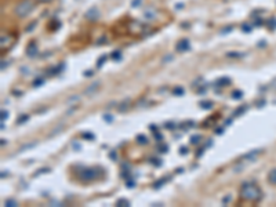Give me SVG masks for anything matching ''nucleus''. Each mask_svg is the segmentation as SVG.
Wrapping results in <instances>:
<instances>
[{
	"mask_svg": "<svg viewBox=\"0 0 276 207\" xmlns=\"http://www.w3.org/2000/svg\"><path fill=\"white\" fill-rule=\"evenodd\" d=\"M239 193L240 197L243 200H247V202L257 203L262 199V191L254 182H243L242 186H240Z\"/></svg>",
	"mask_w": 276,
	"mask_h": 207,
	"instance_id": "f257e3e1",
	"label": "nucleus"
},
{
	"mask_svg": "<svg viewBox=\"0 0 276 207\" xmlns=\"http://www.w3.org/2000/svg\"><path fill=\"white\" fill-rule=\"evenodd\" d=\"M35 8V4L32 0H22L21 3H18L15 7V14L19 17V18H23V17L29 15L32 13V10Z\"/></svg>",
	"mask_w": 276,
	"mask_h": 207,
	"instance_id": "f03ea898",
	"label": "nucleus"
},
{
	"mask_svg": "<svg viewBox=\"0 0 276 207\" xmlns=\"http://www.w3.org/2000/svg\"><path fill=\"white\" fill-rule=\"evenodd\" d=\"M129 32L131 35H135V36H142V35H145L148 32V28L139 21L133 19L129 22Z\"/></svg>",
	"mask_w": 276,
	"mask_h": 207,
	"instance_id": "7ed1b4c3",
	"label": "nucleus"
},
{
	"mask_svg": "<svg viewBox=\"0 0 276 207\" xmlns=\"http://www.w3.org/2000/svg\"><path fill=\"white\" fill-rule=\"evenodd\" d=\"M79 177L83 181H93V180L98 178L100 174L97 173V168H84V170L80 171Z\"/></svg>",
	"mask_w": 276,
	"mask_h": 207,
	"instance_id": "20e7f679",
	"label": "nucleus"
},
{
	"mask_svg": "<svg viewBox=\"0 0 276 207\" xmlns=\"http://www.w3.org/2000/svg\"><path fill=\"white\" fill-rule=\"evenodd\" d=\"M14 44V37L10 35H2V40H0V47L2 50H8Z\"/></svg>",
	"mask_w": 276,
	"mask_h": 207,
	"instance_id": "39448f33",
	"label": "nucleus"
},
{
	"mask_svg": "<svg viewBox=\"0 0 276 207\" xmlns=\"http://www.w3.org/2000/svg\"><path fill=\"white\" fill-rule=\"evenodd\" d=\"M98 17H100V11H98V8H97V7H91L90 10L86 13V18L90 19V21H97V19H98Z\"/></svg>",
	"mask_w": 276,
	"mask_h": 207,
	"instance_id": "423d86ee",
	"label": "nucleus"
},
{
	"mask_svg": "<svg viewBox=\"0 0 276 207\" xmlns=\"http://www.w3.org/2000/svg\"><path fill=\"white\" fill-rule=\"evenodd\" d=\"M189 47H191V44H189V40L188 39H182V40H180L177 43L176 49H177V51L182 53V51H188Z\"/></svg>",
	"mask_w": 276,
	"mask_h": 207,
	"instance_id": "0eeeda50",
	"label": "nucleus"
},
{
	"mask_svg": "<svg viewBox=\"0 0 276 207\" xmlns=\"http://www.w3.org/2000/svg\"><path fill=\"white\" fill-rule=\"evenodd\" d=\"M98 87H100V83H94V84H91L90 87H87V88H86L84 94H87V95H91V94H93V93H96V91L98 90Z\"/></svg>",
	"mask_w": 276,
	"mask_h": 207,
	"instance_id": "6e6552de",
	"label": "nucleus"
},
{
	"mask_svg": "<svg viewBox=\"0 0 276 207\" xmlns=\"http://www.w3.org/2000/svg\"><path fill=\"white\" fill-rule=\"evenodd\" d=\"M26 51H28V55H31V57H35V55H36V51H37L36 44H35V43H31V44L28 46V49H26Z\"/></svg>",
	"mask_w": 276,
	"mask_h": 207,
	"instance_id": "1a4fd4ad",
	"label": "nucleus"
},
{
	"mask_svg": "<svg viewBox=\"0 0 276 207\" xmlns=\"http://www.w3.org/2000/svg\"><path fill=\"white\" fill-rule=\"evenodd\" d=\"M268 181L271 182V184L276 185V168H274V170L269 171V174H268Z\"/></svg>",
	"mask_w": 276,
	"mask_h": 207,
	"instance_id": "9d476101",
	"label": "nucleus"
},
{
	"mask_svg": "<svg viewBox=\"0 0 276 207\" xmlns=\"http://www.w3.org/2000/svg\"><path fill=\"white\" fill-rule=\"evenodd\" d=\"M116 206L119 207H126V206H130V202L127 199H119L116 202Z\"/></svg>",
	"mask_w": 276,
	"mask_h": 207,
	"instance_id": "9b49d317",
	"label": "nucleus"
},
{
	"mask_svg": "<svg viewBox=\"0 0 276 207\" xmlns=\"http://www.w3.org/2000/svg\"><path fill=\"white\" fill-rule=\"evenodd\" d=\"M229 82L231 80L228 78H221V79H218V80H217V86H227Z\"/></svg>",
	"mask_w": 276,
	"mask_h": 207,
	"instance_id": "f8f14e48",
	"label": "nucleus"
},
{
	"mask_svg": "<svg viewBox=\"0 0 276 207\" xmlns=\"http://www.w3.org/2000/svg\"><path fill=\"white\" fill-rule=\"evenodd\" d=\"M200 106L204 108V109H210V108H213V102L211 101H203V102H200Z\"/></svg>",
	"mask_w": 276,
	"mask_h": 207,
	"instance_id": "ddd939ff",
	"label": "nucleus"
},
{
	"mask_svg": "<svg viewBox=\"0 0 276 207\" xmlns=\"http://www.w3.org/2000/svg\"><path fill=\"white\" fill-rule=\"evenodd\" d=\"M243 97V93L242 91H233L232 93V98L233 99H240Z\"/></svg>",
	"mask_w": 276,
	"mask_h": 207,
	"instance_id": "4468645a",
	"label": "nucleus"
},
{
	"mask_svg": "<svg viewBox=\"0 0 276 207\" xmlns=\"http://www.w3.org/2000/svg\"><path fill=\"white\" fill-rule=\"evenodd\" d=\"M28 119H29V116H28V115H21V116H19V119L17 120V124H22L23 122H26V120H28Z\"/></svg>",
	"mask_w": 276,
	"mask_h": 207,
	"instance_id": "2eb2a0df",
	"label": "nucleus"
},
{
	"mask_svg": "<svg viewBox=\"0 0 276 207\" xmlns=\"http://www.w3.org/2000/svg\"><path fill=\"white\" fill-rule=\"evenodd\" d=\"M4 206L14 207V206H17V202H15V200H13V199H7V200L4 202Z\"/></svg>",
	"mask_w": 276,
	"mask_h": 207,
	"instance_id": "dca6fc26",
	"label": "nucleus"
},
{
	"mask_svg": "<svg viewBox=\"0 0 276 207\" xmlns=\"http://www.w3.org/2000/svg\"><path fill=\"white\" fill-rule=\"evenodd\" d=\"M227 57H229V58H239V57H243V54H240V53H228Z\"/></svg>",
	"mask_w": 276,
	"mask_h": 207,
	"instance_id": "f3484780",
	"label": "nucleus"
},
{
	"mask_svg": "<svg viewBox=\"0 0 276 207\" xmlns=\"http://www.w3.org/2000/svg\"><path fill=\"white\" fill-rule=\"evenodd\" d=\"M137 141H138L139 144H142V145H145V144L148 142V141H146V137H145V135H138V137H137Z\"/></svg>",
	"mask_w": 276,
	"mask_h": 207,
	"instance_id": "a211bd4d",
	"label": "nucleus"
},
{
	"mask_svg": "<svg viewBox=\"0 0 276 207\" xmlns=\"http://www.w3.org/2000/svg\"><path fill=\"white\" fill-rule=\"evenodd\" d=\"M200 140H202L200 135H195V137H192V138H191V144H195V145H196V144L200 142Z\"/></svg>",
	"mask_w": 276,
	"mask_h": 207,
	"instance_id": "6ab92c4d",
	"label": "nucleus"
},
{
	"mask_svg": "<svg viewBox=\"0 0 276 207\" xmlns=\"http://www.w3.org/2000/svg\"><path fill=\"white\" fill-rule=\"evenodd\" d=\"M173 93L176 94V95H182V94H184V88L182 87H177V88H174V90H173Z\"/></svg>",
	"mask_w": 276,
	"mask_h": 207,
	"instance_id": "aec40b11",
	"label": "nucleus"
},
{
	"mask_svg": "<svg viewBox=\"0 0 276 207\" xmlns=\"http://www.w3.org/2000/svg\"><path fill=\"white\" fill-rule=\"evenodd\" d=\"M112 58H113V60H120V58H121L120 51H115V53H112Z\"/></svg>",
	"mask_w": 276,
	"mask_h": 207,
	"instance_id": "412c9836",
	"label": "nucleus"
},
{
	"mask_svg": "<svg viewBox=\"0 0 276 207\" xmlns=\"http://www.w3.org/2000/svg\"><path fill=\"white\" fill-rule=\"evenodd\" d=\"M104 61H106V55H102V57L100 58V60H98V64H97V66H98V68H101V66H102Z\"/></svg>",
	"mask_w": 276,
	"mask_h": 207,
	"instance_id": "4be33fe9",
	"label": "nucleus"
},
{
	"mask_svg": "<svg viewBox=\"0 0 276 207\" xmlns=\"http://www.w3.org/2000/svg\"><path fill=\"white\" fill-rule=\"evenodd\" d=\"M50 171H51V170L46 167V168H40V170H37L36 173H37V174H44V173H50Z\"/></svg>",
	"mask_w": 276,
	"mask_h": 207,
	"instance_id": "5701e85b",
	"label": "nucleus"
},
{
	"mask_svg": "<svg viewBox=\"0 0 276 207\" xmlns=\"http://www.w3.org/2000/svg\"><path fill=\"white\" fill-rule=\"evenodd\" d=\"M167 180H168V178H163L162 181H158V182H156V185H153V188H159V186H162V185H163V182L167 181Z\"/></svg>",
	"mask_w": 276,
	"mask_h": 207,
	"instance_id": "b1692460",
	"label": "nucleus"
},
{
	"mask_svg": "<svg viewBox=\"0 0 276 207\" xmlns=\"http://www.w3.org/2000/svg\"><path fill=\"white\" fill-rule=\"evenodd\" d=\"M41 83H43V79H37V80H35L33 86H35V87H37V86H41Z\"/></svg>",
	"mask_w": 276,
	"mask_h": 207,
	"instance_id": "393cba45",
	"label": "nucleus"
},
{
	"mask_svg": "<svg viewBox=\"0 0 276 207\" xmlns=\"http://www.w3.org/2000/svg\"><path fill=\"white\" fill-rule=\"evenodd\" d=\"M7 116H8V112L7 111H2V120L7 119Z\"/></svg>",
	"mask_w": 276,
	"mask_h": 207,
	"instance_id": "a878e982",
	"label": "nucleus"
},
{
	"mask_svg": "<svg viewBox=\"0 0 276 207\" xmlns=\"http://www.w3.org/2000/svg\"><path fill=\"white\" fill-rule=\"evenodd\" d=\"M244 111H246V105H243V108H240L239 111H236V112H235V115H240V113H243Z\"/></svg>",
	"mask_w": 276,
	"mask_h": 207,
	"instance_id": "bb28decb",
	"label": "nucleus"
},
{
	"mask_svg": "<svg viewBox=\"0 0 276 207\" xmlns=\"http://www.w3.org/2000/svg\"><path fill=\"white\" fill-rule=\"evenodd\" d=\"M269 26H271V28H275L276 26V19L275 18H272L271 21H269Z\"/></svg>",
	"mask_w": 276,
	"mask_h": 207,
	"instance_id": "cd10ccee",
	"label": "nucleus"
},
{
	"mask_svg": "<svg viewBox=\"0 0 276 207\" xmlns=\"http://www.w3.org/2000/svg\"><path fill=\"white\" fill-rule=\"evenodd\" d=\"M155 138H156L158 141H162V138H163V137H162V134H159L158 131H155Z\"/></svg>",
	"mask_w": 276,
	"mask_h": 207,
	"instance_id": "c85d7f7f",
	"label": "nucleus"
},
{
	"mask_svg": "<svg viewBox=\"0 0 276 207\" xmlns=\"http://www.w3.org/2000/svg\"><path fill=\"white\" fill-rule=\"evenodd\" d=\"M250 31H251V28L244 23V25H243V32H250Z\"/></svg>",
	"mask_w": 276,
	"mask_h": 207,
	"instance_id": "c756f323",
	"label": "nucleus"
},
{
	"mask_svg": "<svg viewBox=\"0 0 276 207\" xmlns=\"http://www.w3.org/2000/svg\"><path fill=\"white\" fill-rule=\"evenodd\" d=\"M159 149H162V150H160V152L166 153V152H167V145H162V148H159Z\"/></svg>",
	"mask_w": 276,
	"mask_h": 207,
	"instance_id": "7c9ffc66",
	"label": "nucleus"
},
{
	"mask_svg": "<svg viewBox=\"0 0 276 207\" xmlns=\"http://www.w3.org/2000/svg\"><path fill=\"white\" fill-rule=\"evenodd\" d=\"M104 119H105L106 122H112V116H111V115H106V116H104Z\"/></svg>",
	"mask_w": 276,
	"mask_h": 207,
	"instance_id": "2f4dec72",
	"label": "nucleus"
},
{
	"mask_svg": "<svg viewBox=\"0 0 276 207\" xmlns=\"http://www.w3.org/2000/svg\"><path fill=\"white\" fill-rule=\"evenodd\" d=\"M180 153H181V155H186V148H181Z\"/></svg>",
	"mask_w": 276,
	"mask_h": 207,
	"instance_id": "473e14b6",
	"label": "nucleus"
},
{
	"mask_svg": "<svg viewBox=\"0 0 276 207\" xmlns=\"http://www.w3.org/2000/svg\"><path fill=\"white\" fill-rule=\"evenodd\" d=\"M84 137H87V138H91V140H94V135H91V134H88V133H84Z\"/></svg>",
	"mask_w": 276,
	"mask_h": 207,
	"instance_id": "72a5a7b5",
	"label": "nucleus"
},
{
	"mask_svg": "<svg viewBox=\"0 0 276 207\" xmlns=\"http://www.w3.org/2000/svg\"><path fill=\"white\" fill-rule=\"evenodd\" d=\"M126 185L129 186V188H134V182H133V181H129V182H127Z\"/></svg>",
	"mask_w": 276,
	"mask_h": 207,
	"instance_id": "f704fd0d",
	"label": "nucleus"
},
{
	"mask_svg": "<svg viewBox=\"0 0 276 207\" xmlns=\"http://www.w3.org/2000/svg\"><path fill=\"white\" fill-rule=\"evenodd\" d=\"M137 4H141V0H134L133 2V6H137Z\"/></svg>",
	"mask_w": 276,
	"mask_h": 207,
	"instance_id": "c9c22d12",
	"label": "nucleus"
},
{
	"mask_svg": "<svg viewBox=\"0 0 276 207\" xmlns=\"http://www.w3.org/2000/svg\"><path fill=\"white\" fill-rule=\"evenodd\" d=\"M84 75L86 76H91V75H93V72H91V70H87V72H84Z\"/></svg>",
	"mask_w": 276,
	"mask_h": 207,
	"instance_id": "e433bc0d",
	"label": "nucleus"
},
{
	"mask_svg": "<svg viewBox=\"0 0 276 207\" xmlns=\"http://www.w3.org/2000/svg\"><path fill=\"white\" fill-rule=\"evenodd\" d=\"M36 2H39V3H49V2H51V0H36Z\"/></svg>",
	"mask_w": 276,
	"mask_h": 207,
	"instance_id": "4c0bfd02",
	"label": "nucleus"
},
{
	"mask_svg": "<svg viewBox=\"0 0 276 207\" xmlns=\"http://www.w3.org/2000/svg\"><path fill=\"white\" fill-rule=\"evenodd\" d=\"M229 200H231V197H224V200H222V202H224V203H228Z\"/></svg>",
	"mask_w": 276,
	"mask_h": 207,
	"instance_id": "58836bf2",
	"label": "nucleus"
},
{
	"mask_svg": "<svg viewBox=\"0 0 276 207\" xmlns=\"http://www.w3.org/2000/svg\"><path fill=\"white\" fill-rule=\"evenodd\" d=\"M73 146H75L76 149H80V146H79V144H78V142H73Z\"/></svg>",
	"mask_w": 276,
	"mask_h": 207,
	"instance_id": "ea45409f",
	"label": "nucleus"
},
{
	"mask_svg": "<svg viewBox=\"0 0 276 207\" xmlns=\"http://www.w3.org/2000/svg\"><path fill=\"white\" fill-rule=\"evenodd\" d=\"M111 158H112V159H115V158H116V155H115V152H111Z\"/></svg>",
	"mask_w": 276,
	"mask_h": 207,
	"instance_id": "a19ab883",
	"label": "nucleus"
}]
</instances>
